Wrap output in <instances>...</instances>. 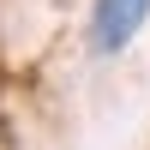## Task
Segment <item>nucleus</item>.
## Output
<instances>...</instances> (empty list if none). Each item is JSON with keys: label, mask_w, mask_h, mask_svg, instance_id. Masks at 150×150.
I'll return each mask as SVG.
<instances>
[{"label": "nucleus", "mask_w": 150, "mask_h": 150, "mask_svg": "<svg viewBox=\"0 0 150 150\" xmlns=\"http://www.w3.org/2000/svg\"><path fill=\"white\" fill-rule=\"evenodd\" d=\"M144 18H150V0H96V12H90V42H96V54H120V48L138 36Z\"/></svg>", "instance_id": "f257e3e1"}]
</instances>
